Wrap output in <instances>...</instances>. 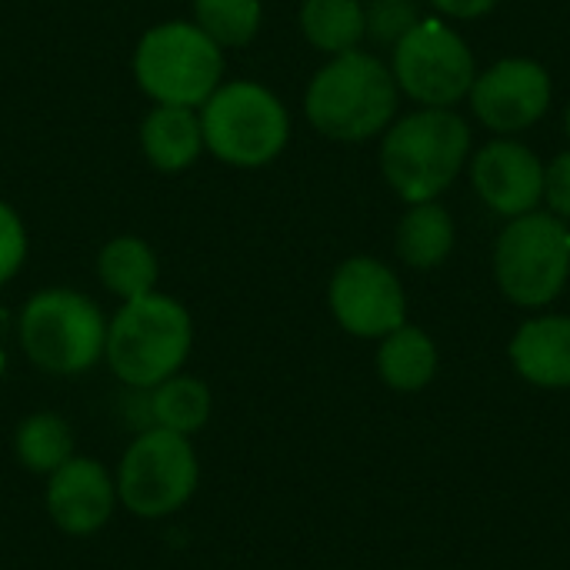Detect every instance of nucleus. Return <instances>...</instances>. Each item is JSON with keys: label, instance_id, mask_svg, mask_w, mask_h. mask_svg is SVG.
<instances>
[{"label": "nucleus", "instance_id": "4", "mask_svg": "<svg viewBox=\"0 0 570 570\" xmlns=\"http://www.w3.org/2000/svg\"><path fill=\"white\" fill-rule=\"evenodd\" d=\"M197 114L204 150L227 167H267L291 140L287 107L257 80H224Z\"/></svg>", "mask_w": 570, "mask_h": 570}, {"label": "nucleus", "instance_id": "2", "mask_svg": "<svg viewBox=\"0 0 570 570\" xmlns=\"http://www.w3.org/2000/svg\"><path fill=\"white\" fill-rule=\"evenodd\" d=\"M471 127L451 107H421L387 127L381 140V170L407 204L438 200L464 170Z\"/></svg>", "mask_w": 570, "mask_h": 570}, {"label": "nucleus", "instance_id": "28", "mask_svg": "<svg viewBox=\"0 0 570 570\" xmlns=\"http://www.w3.org/2000/svg\"><path fill=\"white\" fill-rule=\"evenodd\" d=\"M564 127H568V137H570V104H568V114H564Z\"/></svg>", "mask_w": 570, "mask_h": 570}, {"label": "nucleus", "instance_id": "19", "mask_svg": "<svg viewBox=\"0 0 570 570\" xmlns=\"http://www.w3.org/2000/svg\"><path fill=\"white\" fill-rule=\"evenodd\" d=\"M210 407H214L210 387L190 374H174L147 391L150 428H164L184 438H190L210 421Z\"/></svg>", "mask_w": 570, "mask_h": 570}, {"label": "nucleus", "instance_id": "11", "mask_svg": "<svg viewBox=\"0 0 570 570\" xmlns=\"http://www.w3.org/2000/svg\"><path fill=\"white\" fill-rule=\"evenodd\" d=\"M471 107L494 134H518L551 107V73L531 57H504L474 77Z\"/></svg>", "mask_w": 570, "mask_h": 570}, {"label": "nucleus", "instance_id": "8", "mask_svg": "<svg viewBox=\"0 0 570 570\" xmlns=\"http://www.w3.org/2000/svg\"><path fill=\"white\" fill-rule=\"evenodd\" d=\"M200 464L194 444L164 428L140 431L124 451L114 478L117 501L144 521L177 514L194 498Z\"/></svg>", "mask_w": 570, "mask_h": 570}, {"label": "nucleus", "instance_id": "12", "mask_svg": "<svg viewBox=\"0 0 570 570\" xmlns=\"http://www.w3.org/2000/svg\"><path fill=\"white\" fill-rule=\"evenodd\" d=\"M471 180L488 210L514 220L538 210L544 200V164L521 140L501 137L478 150L471 160Z\"/></svg>", "mask_w": 570, "mask_h": 570}, {"label": "nucleus", "instance_id": "15", "mask_svg": "<svg viewBox=\"0 0 570 570\" xmlns=\"http://www.w3.org/2000/svg\"><path fill=\"white\" fill-rule=\"evenodd\" d=\"M140 147L150 167L164 174L187 170L204 150L200 114L194 107L157 104L140 124Z\"/></svg>", "mask_w": 570, "mask_h": 570}, {"label": "nucleus", "instance_id": "20", "mask_svg": "<svg viewBox=\"0 0 570 570\" xmlns=\"http://www.w3.org/2000/svg\"><path fill=\"white\" fill-rule=\"evenodd\" d=\"M301 30L311 47L337 57L357 50L367 37L364 3L361 0H304L301 3Z\"/></svg>", "mask_w": 570, "mask_h": 570}, {"label": "nucleus", "instance_id": "23", "mask_svg": "<svg viewBox=\"0 0 570 570\" xmlns=\"http://www.w3.org/2000/svg\"><path fill=\"white\" fill-rule=\"evenodd\" d=\"M417 7L414 0H371L364 7V27L377 43H397L414 23H417Z\"/></svg>", "mask_w": 570, "mask_h": 570}, {"label": "nucleus", "instance_id": "7", "mask_svg": "<svg viewBox=\"0 0 570 570\" xmlns=\"http://www.w3.org/2000/svg\"><path fill=\"white\" fill-rule=\"evenodd\" d=\"M494 277L501 294L518 307H548L570 277L568 224L548 210H531L501 230L494 244Z\"/></svg>", "mask_w": 570, "mask_h": 570}, {"label": "nucleus", "instance_id": "24", "mask_svg": "<svg viewBox=\"0 0 570 570\" xmlns=\"http://www.w3.org/2000/svg\"><path fill=\"white\" fill-rule=\"evenodd\" d=\"M27 261V227L20 214L0 200V287L23 267Z\"/></svg>", "mask_w": 570, "mask_h": 570}, {"label": "nucleus", "instance_id": "10", "mask_svg": "<svg viewBox=\"0 0 570 570\" xmlns=\"http://www.w3.org/2000/svg\"><path fill=\"white\" fill-rule=\"evenodd\" d=\"M334 321L364 341H381L407 324V297L397 274L377 257H347L327 287Z\"/></svg>", "mask_w": 570, "mask_h": 570}, {"label": "nucleus", "instance_id": "16", "mask_svg": "<svg viewBox=\"0 0 570 570\" xmlns=\"http://www.w3.org/2000/svg\"><path fill=\"white\" fill-rule=\"evenodd\" d=\"M377 377L397 391V394H417L424 391L441 367L438 344L431 341L428 331L414 324H401L377 344Z\"/></svg>", "mask_w": 570, "mask_h": 570}, {"label": "nucleus", "instance_id": "21", "mask_svg": "<svg viewBox=\"0 0 570 570\" xmlns=\"http://www.w3.org/2000/svg\"><path fill=\"white\" fill-rule=\"evenodd\" d=\"M13 454H17L20 468H27L30 474L50 478L60 464H67L73 458V431L60 414L37 411L17 424Z\"/></svg>", "mask_w": 570, "mask_h": 570}, {"label": "nucleus", "instance_id": "18", "mask_svg": "<svg viewBox=\"0 0 570 570\" xmlns=\"http://www.w3.org/2000/svg\"><path fill=\"white\" fill-rule=\"evenodd\" d=\"M397 257L414 271H434L441 267L454 250V220L438 204H411V210L397 224Z\"/></svg>", "mask_w": 570, "mask_h": 570}, {"label": "nucleus", "instance_id": "5", "mask_svg": "<svg viewBox=\"0 0 570 570\" xmlns=\"http://www.w3.org/2000/svg\"><path fill=\"white\" fill-rule=\"evenodd\" d=\"M17 337L33 367L57 377H73L104 357L107 317L87 294L47 287L23 304Z\"/></svg>", "mask_w": 570, "mask_h": 570}, {"label": "nucleus", "instance_id": "1", "mask_svg": "<svg viewBox=\"0 0 570 570\" xmlns=\"http://www.w3.org/2000/svg\"><path fill=\"white\" fill-rule=\"evenodd\" d=\"M397 97V80L381 57L347 50L314 73L304 94V114L317 134L341 144H361L391 127Z\"/></svg>", "mask_w": 570, "mask_h": 570}, {"label": "nucleus", "instance_id": "22", "mask_svg": "<svg viewBox=\"0 0 570 570\" xmlns=\"http://www.w3.org/2000/svg\"><path fill=\"white\" fill-rule=\"evenodd\" d=\"M264 20L261 0H194V23L224 50L257 37Z\"/></svg>", "mask_w": 570, "mask_h": 570}, {"label": "nucleus", "instance_id": "26", "mask_svg": "<svg viewBox=\"0 0 570 570\" xmlns=\"http://www.w3.org/2000/svg\"><path fill=\"white\" fill-rule=\"evenodd\" d=\"M444 17H454V20H474V17H484L498 7V0H431Z\"/></svg>", "mask_w": 570, "mask_h": 570}, {"label": "nucleus", "instance_id": "9", "mask_svg": "<svg viewBox=\"0 0 570 570\" xmlns=\"http://www.w3.org/2000/svg\"><path fill=\"white\" fill-rule=\"evenodd\" d=\"M391 73L397 90L421 107H454L471 94L478 67L468 40L454 27L441 20H417L394 43Z\"/></svg>", "mask_w": 570, "mask_h": 570}, {"label": "nucleus", "instance_id": "6", "mask_svg": "<svg viewBox=\"0 0 570 570\" xmlns=\"http://www.w3.org/2000/svg\"><path fill=\"white\" fill-rule=\"evenodd\" d=\"M220 47L187 20L150 27L134 50V80L154 104L200 107L224 80Z\"/></svg>", "mask_w": 570, "mask_h": 570}, {"label": "nucleus", "instance_id": "25", "mask_svg": "<svg viewBox=\"0 0 570 570\" xmlns=\"http://www.w3.org/2000/svg\"><path fill=\"white\" fill-rule=\"evenodd\" d=\"M544 200H548V210L568 224L570 220V150L558 154V157L544 167Z\"/></svg>", "mask_w": 570, "mask_h": 570}, {"label": "nucleus", "instance_id": "27", "mask_svg": "<svg viewBox=\"0 0 570 570\" xmlns=\"http://www.w3.org/2000/svg\"><path fill=\"white\" fill-rule=\"evenodd\" d=\"M7 341H10V314L0 307V374L7 367Z\"/></svg>", "mask_w": 570, "mask_h": 570}, {"label": "nucleus", "instance_id": "14", "mask_svg": "<svg viewBox=\"0 0 570 570\" xmlns=\"http://www.w3.org/2000/svg\"><path fill=\"white\" fill-rule=\"evenodd\" d=\"M511 367L521 381L544 391L570 387V317L541 314L524 321L508 344Z\"/></svg>", "mask_w": 570, "mask_h": 570}, {"label": "nucleus", "instance_id": "13", "mask_svg": "<svg viewBox=\"0 0 570 570\" xmlns=\"http://www.w3.org/2000/svg\"><path fill=\"white\" fill-rule=\"evenodd\" d=\"M43 504L50 521L73 538L100 531L117 508V484L94 458H70L47 478Z\"/></svg>", "mask_w": 570, "mask_h": 570}, {"label": "nucleus", "instance_id": "3", "mask_svg": "<svg viewBox=\"0 0 570 570\" xmlns=\"http://www.w3.org/2000/svg\"><path fill=\"white\" fill-rule=\"evenodd\" d=\"M194 344V321L187 307L167 294L124 301L107 324V367L134 391H150L180 374Z\"/></svg>", "mask_w": 570, "mask_h": 570}, {"label": "nucleus", "instance_id": "17", "mask_svg": "<svg viewBox=\"0 0 570 570\" xmlns=\"http://www.w3.org/2000/svg\"><path fill=\"white\" fill-rule=\"evenodd\" d=\"M97 277L100 284L120 297V301H137L157 291L160 281V261L154 247L140 237H114L100 247L97 254Z\"/></svg>", "mask_w": 570, "mask_h": 570}]
</instances>
